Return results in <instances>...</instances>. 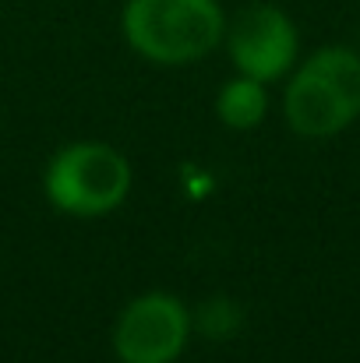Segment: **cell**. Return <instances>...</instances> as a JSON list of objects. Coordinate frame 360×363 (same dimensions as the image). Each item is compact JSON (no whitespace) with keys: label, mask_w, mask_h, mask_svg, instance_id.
<instances>
[{"label":"cell","mask_w":360,"mask_h":363,"mask_svg":"<svg viewBox=\"0 0 360 363\" xmlns=\"http://www.w3.org/2000/svg\"><path fill=\"white\" fill-rule=\"evenodd\" d=\"M227 35V14L216 0H127L124 39L156 64H191L209 57Z\"/></svg>","instance_id":"1"},{"label":"cell","mask_w":360,"mask_h":363,"mask_svg":"<svg viewBox=\"0 0 360 363\" xmlns=\"http://www.w3.org/2000/svg\"><path fill=\"white\" fill-rule=\"evenodd\" d=\"M286 121L300 138H332L360 117V57L325 46L286 85Z\"/></svg>","instance_id":"2"},{"label":"cell","mask_w":360,"mask_h":363,"mask_svg":"<svg viewBox=\"0 0 360 363\" xmlns=\"http://www.w3.org/2000/svg\"><path fill=\"white\" fill-rule=\"evenodd\" d=\"M43 191L53 208L78 219H99L131 194V162L114 145L78 141L50 159Z\"/></svg>","instance_id":"3"},{"label":"cell","mask_w":360,"mask_h":363,"mask_svg":"<svg viewBox=\"0 0 360 363\" xmlns=\"http://www.w3.org/2000/svg\"><path fill=\"white\" fill-rule=\"evenodd\" d=\"M191 335V311L173 293L134 296L114 328L120 363H177Z\"/></svg>","instance_id":"4"},{"label":"cell","mask_w":360,"mask_h":363,"mask_svg":"<svg viewBox=\"0 0 360 363\" xmlns=\"http://www.w3.org/2000/svg\"><path fill=\"white\" fill-rule=\"evenodd\" d=\"M227 50L240 74L254 82L283 78L297 60V28L290 14L276 4H247L240 7L227 28Z\"/></svg>","instance_id":"5"},{"label":"cell","mask_w":360,"mask_h":363,"mask_svg":"<svg viewBox=\"0 0 360 363\" xmlns=\"http://www.w3.org/2000/svg\"><path fill=\"white\" fill-rule=\"evenodd\" d=\"M268 113V96H265V82H254L247 74H240L234 82H227L216 96V117L234 127V130H251L265 121Z\"/></svg>","instance_id":"6"}]
</instances>
